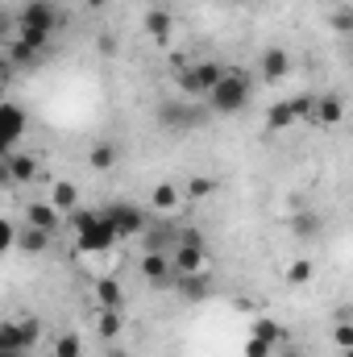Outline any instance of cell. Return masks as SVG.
Masks as SVG:
<instances>
[{"label":"cell","mask_w":353,"mask_h":357,"mask_svg":"<svg viewBox=\"0 0 353 357\" xmlns=\"http://www.w3.org/2000/svg\"><path fill=\"white\" fill-rule=\"evenodd\" d=\"M250 96H254V75L241 71V67H225V79L212 88V96L204 100L212 116H237L250 108Z\"/></svg>","instance_id":"obj_1"},{"label":"cell","mask_w":353,"mask_h":357,"mask_svg":"<svg viewBox=\"0 0 353 357\" xmlns=\"http://www.w3.org/2000/svg\"><path fill=\"white\" fill-rule=\"evenodd\" d=\"M71 229H75V241H80L84 254H108V250H117V241H121L117 225H112L100 208H80V212H71Z\"/></svg>","instance_id":"obj_2"},{"label":"cell","mask_w":353,"mask_h":357,"mask_svg":"<svg viewBox=\"0 0 353 357\" xmlns=\"http://www.w3.org/2000/svg\"><path fill=\"white\" fill-rule=\"evenodd\" d=\"M59 25H63V17H59V4H54V0H29V4L17 13V29H21L17 42H25L29 50H42Z\"/></svg>","instance_id":"obj_3"},{"label":"cell","mask_w":353,"mask_h":357,"mask_svg":"<svg viewBox=\"0 0 353 357\" xmlns=\"http://www.w3.org/2000/svg\"><path fill=\"white\" fill-rule=\"evenodd\" d=\"M220 79H225V67L212 63V59H200V63H187V67L179 71V91H183L187 100H208Z\"/></svg>","instance_id":"obj_4"},{"label":"cell","mask_w":353,"mask_h":357,"mask_svg":"<svg viewBox=\"0 0 353 357\" xmlns=\"http://www.w3.org/2000/svg\"><path fill=\"white\" fill-rule=\"evenodd\" d=\"M171 262H175V274H200L204 270L208 245H204V233L200 229H183L179 233V245L171 250Z\"/></svg>","instance_id":"obj_5"},{"label":"cell","mask_w":353,"mask_h":357,"mask_svg":"<svg viewBox=\"0 0 353 357\" xmlns=\"http://www.w3.org/2000/svg\"><path fill=\"white\" fill-rule=\"evenodd\" d=\"M42 341V324L38 320H4L0 324V354H25Z\"/></svg>","instance_id":"obj_6"},{"label":"cell","mask_w":353,"mask_h":357,"mask_svg":"<svg viewBox=\"0 0 353 357\" xmlns=\"http://www.w3.org/2000/svg\"><path fill=\"white\" fill-rule=\"evenodd\" d=\"M200 121H204L200 100H167V104H158V125H167V129H195Z\"/></svg>","instance_id":"obj_7"},{"label":"cell","mask_w":353,"mask_h":357,"mask_svg":"<svg viewBox=\"0 0 353 357\" xmlns=\"http://www.w3.org/2000/svg\"><path fill=\"white\" fill-rule=\"evenodd\" d=\"M104 216L117 225L121 241H129V237H142V233L150 229V220H146V212H142L137 204H108V208H104Z\"/></svg>","instance_id":"obj_8"},{"label":"cell","mask_w":353,"mask_h":357,"mask_svg":"<svg viewBox=\"0 0 353 357\" xmlns=\"http://www.w3.org/2000/svg\"><path fill=\"white\" fill-rule=\"evenodd\" d=\"M287 75H291V54H287L283 46H266L262 54H258V79L283 84Z\"/></svg>","instance_id":"obj_9"},{"label":"cell","mask_w":353,"mask_h":357,"mask_svg":"<svg viewBox=\"0 0 353 357\" xmlns=\"http://www.w3.org/2000/svg\"><path fill=\"white\" fill-rule=\"evenodd\" d=\"M179 233H183V229L167 225V216H163V220H158V225H150L137 241H142V250H146V254H171V250L179 245Z\"/></svg>","instance_id":"obj_10"},{"label":"cell","mask_w":353,"mask_h":357,"mask_svg":"<svg viewBox=\"0 0 353 357\" xmlns=\"http://www.w3.org/2000/svg\"><path fill=\"white\" fill-rule=\"evenodd\" d=\"M278 341H283L278 324H274V320H258L254 333H250V341H246V357H270L278 349Z\"/></svg>","instance_id":"obj_11"},{"label":"cell","mask_w":353,"mask_h":357,"mask_svg":"<svg viewBox=\"0 0 353 357\" xmlns=\"http://www.w3.org/2000/svg\"><path fill=\"white\" fill-rule=\"evenodd\" d=\"M142 278L150 282V287H175V262H171V254H146L142 258Z\"/></svg>","instance_id":"obj_12"},{"label":"cell","mask_w":353,"mask_h":357,"mask_svg":"<svg viewBox=\"0 0 353 357\" xmlns=\"http://www.w3.org/2000/svg\"><path fill=\"white\" fill-rule=\"evenodd\" d=\"M0 121H4V154H13L17 146H21V137H25V112L13 104V100H4V108H0Z\"/></svg>","instance_id":"obj_13"},{"label":"cell","mask_w":353,"mask_h":357,"mask_svg":"<svg viewBox=\"0 0 353 357\" xmlns=\"http://www.w3.org/2000/svg\"><path fill=\"white\" fill-rule=\"evenodd\" d=\"M4 178H8V183H33V178H38V158L25 154V150L4 154Z\"/></svg>","instance_id":"obj_14"},{"label":"cell","mask_w":353,"mask_h":357,"mask_svg":"<svg viewBox=\"0 0 353 357\" xmlns=\"http://www.w3.org/2000/svg\"><path fill=\"white\" fill-rule=\"evenodd\" d=\"M291 233H295L299 241H316V237L324 233V216L312 212V208H299V212H291Z\"/></svg>","instance_id":"obj_15"},{"label":"cell","mask_w":353,"mask_h":357,"mask_svg":"<svg viewBox=\"0 0 353 357\" xmlns=\"http://www.w3.org/2000/svg\"><path fill=\"white\" fill-rule=\"evenodd\" d=\"M175 291L187 299V303H204V299H208V291H212V282H208V274H204V270H200V274H179Z\"/></svg>","instance_id":"obj_16"},{"label":"cell","mask_w":353,"mask_h":357,"mask_svg":"<svg viewBox=\"0 0 353 357\" xmlns=\"http://www.w3.org/2000/svg\"><path fill=\"white\" fill-rule=\"evenodd\" d=\"M146 33H150L158 46H167L171 33H175V17H171L167 8H150V13H146Z\"/></svg>","instance_id":"obj_17"},{"label":"cell","mask_w":353,"mask_h":357,"mask_svg":"<svg viewBox=\"0 0 353 357\" xmlns=\"http://www.w3.org/2000/svg\"><path fill=\"white\" fill-rule=\"evenodd\" d=\"M59 208L50 204V199H38V204H29L25 208V225H38V229H46V233H54L59 229Z\"/></svg>","instance_id":"obj_18"},{"label":"cell","mask_w":353,"mask_h":357,"mask_svg":"<svg viewBox=\"0 0 353 357\" xmlns=\"http://www.w3.org/2000/svg\"><path fill=\"white\" fill-rule=\"evenodd\" d=\"M150 208H154L158 216L179 212V187H175V183H158V187L150 191Z\"/></svg>","instance_id":"obj_19"},{"label":"cell","mask_w":353,"mask_h":357,"mask_svg":"<svg viewBox=\"0 0 353 357\" xmlns=\"http://www.w3.org/2000/svg\"><path fill=\"white\" fill-rule=\"evenodd\" d=\"M50 204H54L59 212H67V216L80 212V187H75V183H54V187H50Z\"/></svg>","instance_id":"obj_20"},{"label":"cell","mask_w":353,"mask_h":357,"mask_svg":"<svg viewBox=\"0 0 353 357\" xmlns=\"http://www.w3.org/2000/svg\"><path fill=\"white\" fill-rule=\"evenodd\" d=\"M345 116V100L341 96H316V121L320 125H337Z\"/></svg>","instance_id":"obj_21"},{"label":"cell","mask_w":353,"mask_h":357,"mask_svg":"<svg viewBox=\"0 0 353 357\" xmlns=\"http://www.w3.org/2000/svg\"><path fill=\"white\" fill-rule=\"evenodd\" d=\"M299 116H295V108H291V100H278V104H270L266 108V129H291Z\"/></svg>","instance_id":"obj_22"},{"label":"cell","mask_w":353,"mask_h":357,"mask_svg":"<svg viewBox=\"0 0 353 357\" xmlns=\"http://www.w3.org/2000/svg\"><path fill=\"white\" fill-rule=\"evenodd\" d=\"M50 237H54V233H46V229H38V225H25L17 245L29 250V254H46V250H50Z\"/></svg>","instance_id":"obj_23"},{"label":"cell","mask_w":353,"mask_h":357,"mask_svg":"<svg viewBox=\"0 0 353 357\" xmlns=\"http://www.w3.org/2000/svg\"><path fill=\"white\" fill-rule=\"evenodd\" d=\"M88 167L91 171H112L117 167V146L112 142H96L88 150Z\"/></svg>","instance_id":"obj_24"},{"label":"cell","mask_w":353,"mask_h":357,"mask_svg":"<svg viewBox=\"0 0 353 357\" xmlns=\"http://www.w3.org/2000/svg\"><path fill=\"white\" fill-rule=\"evenodd\" d=\"M96 303L108 312H121V287L112 278H96Z\"/></svg>","instance_id":"obj_25"},{"label":"cell","mask_w":353,"mask_h":357,"mask_svg":"<svg viewBox=\"0 0 353 357\" xmlns=\"http://www.w3.org/2000/svg\"><path fill=\"white\" fill-rule=\"evenodd\" d=\"M329 29L341 33V38H353V4H337L329 13Z\"/></svg>","instance_id":"obj_26"},{"label":"cell","mask_w":353,"mask_h":357,"mask_svg":"<svg viewBox=\"0 0 353 357\" xmlns=\"http://www.w3.org/2000/svg\"><path fill=\"white\" fill-rule=\"evenodd\" d=\"M96 328H100V337H104V341H117V333H121V312H108V307H100V320H96Z\"/></svg>","instance_id":"obj_27"},{"label":"cell","mask_w":353,"mask_h":357,"mask_svg":"<svg viewBox=\"0 0 353 357\" xmlns=\"http://www.w3.org/2000/svg\"><path fill=\"white\" fill-rule=\"evenodd\" d=\"M312 262H308V258H299V262H291V266H287V282H291V287H308V282H312Z\"/></svg>","instance_id":"obj_28"},{"label":"cell","mask_w":353,"mask_h":357,"mask_svg":"<svg viewBox=\"0 0 353 357\" xmlns=\"http://www.w3.org/2000/svg\"><path fill=\"white\" fill-rule=\"evenodd\" d=\"M54 357H84V341H80L75 333H63V337L54 341Z\"/></svg>","instance_id":"obj_29"},{"label":"cell","mask_w":353,"mask_h":357,"mask_svg":"<svg viewBox=\"0 0 353 357\" xmlns=\"http://www.w3.org/2000/svg\"><path fill=\"white\" fill-rule=\"evenodd\" d=\"M291 108H295V116H299V121H316V96H295V100H291Z\"/></svg>","instance_id":"obj_30"},{"label":"cell","mask_w":353,"mask_h":357,"mask_svg":"<svg viewBox=\"0 0 353 357\" xmlns=\"http://www.w3.org/2000/svg\"><path fill=\"white\" fill-rule=\"evenodd\" d=\"M187 195H191V199H204V195H212V178H208V175H195L191 183H187Z\"/></svg>","instance_id":"obj_31"},{"label":"cell","mask_w":353,"mask_h":357,"mask_svg":"<svg viewBox=\"0 0 353 357\" xmlns=\"http://www.w3.org/2000/svg\"><path fill=\"white\" fill-rule=\"evenodd\" d=\"M333 345H341V349H353V324H350V320H341V324L333 328Z\"/></svg>","instance_id":"obj_32"},{"label":"cell","mask_w":353,"mask_h":357,"mask_svg":"<svg viewBox=\"0 0 353 357\" xmlns=\"http://www.w3.org/2000/svg\"><path fill=\"white\" fill-rule=\"evenodd\" d=\"M104 357H129V354H125V349H117V345H108V349H104Z\"/></svg>","instance_id":"obj_33"},{"label":"cell","mask_w":353,"mask_h":357,"mask_svg":"<svg viewBox=\"0 0 353 357\" xmlns=\"http://www.w3.org/2000/svg\"><path fill=\"white\" fill-rule=\"evenodd\" d=\"M84 4H88V8H104V4H108V0H84Z\"/></svg>","instance_id":"obj_34"},{"label":"cell","mask_w":353,"mask_h":357,"mask_svg":"<svg viewBox=\"0 0 353 357\" xmlns=\"http://www.w3.org/2000/svg\"><path fill=\"white\" fill-rule=\"evenodd\" d=\"M233 4H258V0H233Z\"/></svg>","instance_id":"obj_35"},{"label":"cell","mask_w":353,"mask_h":357,"mask_svg":"<svg viewBox=\"0 0 353 357\" xmlns=\"http://www.w3.org/2000/svg\"><path fill=\"white\" fill-rule=\"evenodd\" d=\"M345 357H353V349H345Z\"/></svg>","instance_id":"obj_36"}]
</instances>
